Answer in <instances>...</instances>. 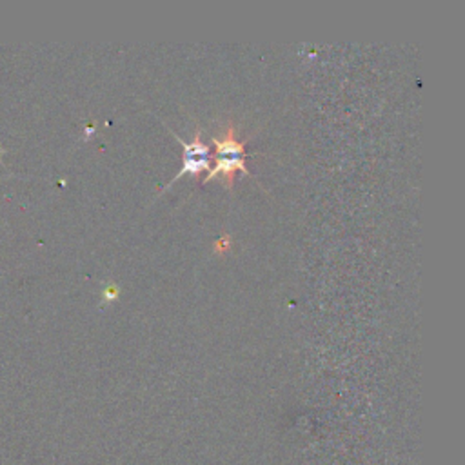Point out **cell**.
I'll return each mask as SVG.
<instances>
[{
	"label": "cell",
	"instance_id": "277c9868",
	"mask_svg": "<svg viewBox=\"0 0 465 465\" xmlns=\"http://www.w3.org/2000/svg\"><path fill=\"white\" fill-rule=\"evenodd\" d=\"M119 299V288H108L106 291H104V300L106 302H113V300H117Z\"/></svg>",
	"mask_w": 465,
	"mask_h": 465
},
{
	"label": "cell",
	"instance_id": "3957f363",
	"mask_svg": "<svg viewBox=\"0 0 465 465\" xmlns=\"http://www.w3.org/2000/svg\"><path fill=\"white\" fill-rule=\"evenodd\" d=\"M229 247H231V240H229V237H224V238H220V240L215 244V251H217L219 255H222V253L229 251Z\"/></svg>",
	"mask_w": 465,
	"mask_h": 465
},
{
	"label": "cell",
	"instance_id": "6da1fadb",
	"mask_svg": "<svg viewBox=\"0 0 465 465\" xmlns=\"http://www.w3.org/2000/svg\"><path fill=\"white\" fill-rule=\"evenodd\" d=\"M213 144L217 146V164L210 171V174L204 178V182H210L211 178L222 176L228 188H233V176L237 171H242L244 174H249L247 164H246V151L244 142L237 140V130L233 124L228 126L222 139L213 137Z\"/></svg>",
	"mask_w": 465,
	"mask_h": 465
},
{
	"label": "cell",
	"instance_id": "7a4b0ae2",
	"mask_svg": "<svg viewBox=\"0 0 465 465\" xmlns=\"http://www.w3.org/2000/svg\"><path fill=\"white\" fill-rule=\"evenodd\" d=\"M178 142L183 146V158H182V169L178 171V174H174V178L167 183L169 185L182 178L183 174H192L193 178H199L202 171L210 169V148L202 142V131L197 130L193 140L188 144L183 142L180 137H176Z\"/></svg>",
	"mask_w": 465,
	"mask_h": 465
}]
</instances>
